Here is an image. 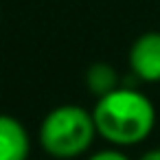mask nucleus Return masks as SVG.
I'll use <instances>...</instances> for the list:
<instances>
[{"instance_id": "1", "label": "nucleus", "mask_w": 160, "mask_h": 160, "mask_svg": "<svg viewBox=\"0 0 160 160\" xmlns=\"http://www.w3.org/2000/svg\"><path fill=\"white\" fill-rule=\"evenodd\" d=\"M97 134L112 147H132L149 138L156 127L153 101L136 88L118 86L97 99L92 108Z\"/></svg>"}, {"instance_id": "2", "label": "nucleus", "mask_w": 160, "mask_h": 160, "mask_svg": "<svg viewBox=\"0 0 160 160\" xmlns=\"http://www.w3.org/2000/svg\"><path fill=\"white\" fill-rule=\"evenodd\" d=\"M97 136L99 134L92 110H86L77 103H64L53 108L42 118L38 129L40 147L57 160H70L86 153Z\"/></svg>"}, {"instance_id": "3", "label": "nucleus", "mask_w": 160, "mask_h": 160, "mask_svg": "<svg viewBox=\"0 0 160 160\" xmlns=\"http://www.w3.org/2000/svg\"><path fill=\"white\" fill-rule=\"evenodd\" d=\"M129 68L140 81H160V31H147L134 40L129 48Z\"/></svg>"}, {"instance_id": "4", "label": "nucleus", "mask_w": 160, "mask_h": 160, "mask_svg": "<svg viewBox=\"0 0 160 160\" xmlns=\"http://www.w3.org/2000/svg\"><path fill=\"white\" fill-rule=\"evenodd\" d=\"M31 134L11 114H0V160H29Z\"/></svg>"}, {"instance_id": "5", "label": "nucleus", "mask_w": 160, "mask_h": 160, "mask_svg": "<svg viewBox=\"0 0 160 160\" xmlns=\"http://www.w3.org/2000/svg\"><path fill=\"white\" fill-rule=\"evenodd\" d=\"M86 86L99 99V97H103V94H108V92H112V90H116L121 86L118 83V72L114 70L112 64L97 62L86 70Z\"/></svg>"}, {"instance_id": "6", "label": "nucleus", "mask_w": 160, "mask_h": 160, "mask_svg": "<svg viewBox=\"0 0 160 160\" xmlns=\"http://www.w3.org/2000/svg\"><path fill=\"white\" fill-rule=\"evenodd\" d=\"M88 160H132V158L125 151H121V147H105V149L90 153Z\"/></svg>"}, {"instance_id": "7", "label": "nucleus", "mask_w": 160, "mask_h": 160, "mask_svg": "<svg viewBox=\"0 0 160 160\" xmlns=\"http://www.w3.org/2000/svg\"><path fill=\"white\" fill-rule=\"evenodd\" d=\"M138 160H160V147H153V149L142 151V156Z\"/></svg>"}]
</instances>
